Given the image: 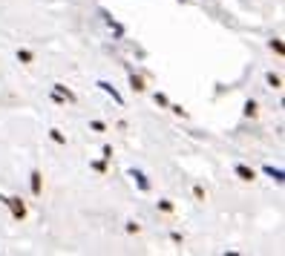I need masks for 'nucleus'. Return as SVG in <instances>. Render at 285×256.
<instances>
[{"mask_svg": "<svg viewBox=\"0 0 285 256\" xmlns=\"http://www.w3.org/2000/svg\"><path fill=\"white\" fill-rule=\"evenodd\" d=\"M6 205L12 207V216H15V219H23V216H26V207H23L21 199H6Z\"/></svg>", "mask_w": 285, "mask_h": 256, "instance_id": "obj_1", "label": "nucleus"}, {"mask_svg": "<svg viewBox=\"0 0 285 256\" xmlns=\"http://www.w3.org/2000/svg\"><path fill=\"white\" fill-rule=\"evenodd\" d=\"M236 176H239V179H245V182H251V179H254V170H251V167H245V164H239V167H236Z\"/></svg>", "mask_w": 285, "mask_h": 256, "instance_id": "obj_2", "label": "nucleus"}, {"mask_svg": "<svg viewBox=\"0 0 285 256\" xmlns=\"http://www.w3.org/2000/svg\"><path fill=\"white\" fill-rule=\"evenodd\" d=\"M98 87H101V89H104V92H110V95H112V98H116V101H118V104H124V98L118 95V92H116V89H112V87H110V84H104V81H101V84H98Z\"/></svg>", "mask_w": 285, "mask_h": 256, "instance_id": "obj_3", "label": "nucleus"}, {"mask_svg": "<svg viewBox=\"0 0 285 256\" xmlns=\"http://www.w3.org/2000/svg\"><path fill=\"white\" fill-rule=\"evenodd\" d=\"M32 193H35V196L41 193V173H37V170L32 173Z\"/></svg>", "mask_w": 285, "mask_h": 256, "instance_id": "obj_4", "label": "nucleus"}, {"mask_svg": "<svg viewBox=\"0 0 285 256\" xmlns=\"http://www.w3.org/2000/svg\"><path fill=\"white\" fill-rule=\"evenodd\" d=\"M55 92H58V95H66V101H75V95H72V92H69L66 87H61V84L55 87Z\"/></svg>", "mask_w": 285, "mask_h": 256, "instance_id": "obj_5", "label": "nucleus"}, {"mask_svg": "<svg viewBox=\"0 0 285 256\" xmlns=\"http://www.w3.org/2000/svg\"><path fill=\"white\" fill-rule=\"evenodd\" d=\"M130 84H132V89H139V92L144 89V81H141L139 75H132V78H130Z\"/></svg>", "mask_w": 285, "mask_h": 256, "instance_id": "obj_6", "label": "nucleus"}, {"mask_svg": "<svg viewBox=\"0 0 285 256\" xmlns=\"http://www.w3.org/2000/svg\"><path fill=\"white\" fill-rule=\"evenodd\" d=\"M130 176H132V179H139V187H141V190H147V179L141 176V173H136V170H132Z\"/></svg>", "mask_w": 285, "mask_h": 256, "instance_id": "obj_7", "label": "nucleus"}, {"mask_svg": "<svg viewBox=\"0 0 285 256\" xmlns=\"http://www.w3.org/2000/svg\"><path fill=\"white\" fill-rule=\"evenodd\" d=\"M265 173H268V176H274V179H277V182H282V170H274V167H265Z\"/></svg>", "mask_w": 285, "mask_h": 256, "instance_id": "obj_8", "label": "nucleus"}, {"mask_svg": "<svg viewBox=\"0 0 285 256\" xmlns=\"http://www.w3.org/2000/svg\"><path fill=\"white\" fill-rule=\"evenodd\" d=\"M245 112H248V115H256V104H254V101H248V107H245Z\"/></svg>", "mask_w": 285, "mask_h": 256, "instance_id": "obj_9", "label": "nucleus"}, {"mask_svg": "<svg viewBox=\"0 0 285 256\" xmlns=\"http://www.w3.org/2000/svg\"><path fill=\"white\" fill-rule=\"evenodd\" d=\"M17 58H21V61H26V64H29V61H32V52H17Z\"/></svg>", "mask_w": 285, "mask_h": 256, "instance_id": "obj_10", "label": "nucleus"}, {"mask_svg": "<svg viewBox=\"0 0 285 256\" xmlns=\"http://www.w3.org/2000/svg\"><path fill=\"white\" fill-rule=\"evenodd\" d=\"M268 84H271V87H279V78H277L274 72H271V75H268Z\"/></svg>", "mask_w": 285, "mask_h": 256, "instance_id": "obj_11", "label": "nucleus"}, {"mask_svg": "<svg viewBox=\"0 0 285 256\" xmlns=\"http://www.w3.org/2000/svg\"><path fill=\"white\" fill-rule=\"evenodd\" d=\"M156 104H159V107H167V98H164V95H159V92H156Z\"/></svg>", "mask_w": 285, "mask_h": 256, "instance_id": "obj_12", "label": "nucleus"}]
</instances>
